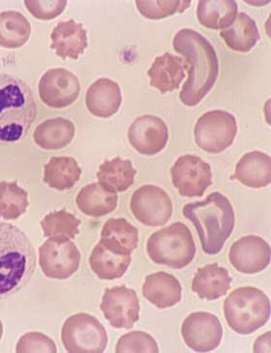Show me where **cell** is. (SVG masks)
<instances>
[{
  "instance_id": "obj_7",
  "label": "cell",
  "mask_w": 271,
  "mask_h": 353,
  "mask_svg": "<svg viewBox=\"0 0 271 353\" xmlns=\"http://www.w3.org/2000/svg\"><path fill=\"white\" fill-rule=\"evenodd\" d=\"M64 347L71 353L104 352L108 345L107 331L90 314H74L66 319L61 330Z\"/></svg>"
},
{
  "instance_id": "obj_10",
  "label": "cell",
  "mask_w": 271,
  "mask_h": 353,
  "mask_svg": "<svg viewBox=\"0 0 271 353\" xmlns=\"http://www.w3.org/2000/svg\"><path fill=\"white\" fill-rule=\"evenodd\" d=\"M132 213L148 227H163L171 220L172 203L166 191L155 185H143L137 189L130 201Z\"/></svg>"
},
{
  "instance_id": "obj_1",
  "label": "cell",
  "mask_w": 271,
  "mask_h": 353,
  "mask_svg": "<svg viewBox=\"0 0 271 353\" xmlns=\"http://www.w3.org/2000/svg\"><path fill=\"white\" fill-rule=\"evenodd\" d=\"M172 46L177 54L185 57L189 67L179 98L187 107H195L212 90L219 75L217 54L205 37L190 28L179 30Z\"/></svg>"
},
{
  "instance_id": "obj_19",
  "label": "cell",
  "mask_w": 271,
  "mask_h": 353,
  "mask_svg": "<svg viewBox=\"0 0 271 353\" xmlns=\"http://www.w3.org/2000/svg\"><path fill=\"white\" fill-rule=\"evenodd\" d=\"M86 108L94 117L109 119L117 114L122 103L121 88L110 79H100L86 92Z\"/></svg>"
},
{
  "instance_id": "obj_33",
  "label": "cell",
  "mask_w": 271,
  "mask_h": 353,
  "mask_svg": "<svg viewBox=\"0 0 271 353\" xmlns=\"http://www.w3.org/2000/svg\"><path fill=\"white\" fill-rule=\"evenodd\" d=\"M40 224L45 237L74 239L80 232L81 222L75 216L67 212L66 209H62L45 216Z\"/></svg>"
},
{
  "instance_id": "obj_21",
  "label": "cell",
  "mask_w": 271,
  "mask_h": 353,
  "mask_svg": "<svg viewBox=\"0 0 271 353\" xmlns=\"http://www.w3.org/2000/svg\"><path fill=\"white\" fill-rule=\"evenodd\" d=\"M143 295L158 309H167L176 306L181 301L182 288L174 275L161 271L145 278Z\"/></svg>"
},
{
  "instance_id": "obj_34",
  "label": "cell",
  "mask_w": 271,
  "mask_h": 353,
  "mask_svg": "<svg viewBox=\"0 0 271 353\" xmlns=\"http://www.w3.org/2000/svg\"><path fill=\"white\" fill-rule=\"evenodd\" d=\"M139 12L150 20H162L177 13H182L191 6V1H136Z\"/></svg>"
},
{
  "instance_id": "obj_18",
  "label": "cell",
  "mask_w": 271,
  "mask_h": 353,
  "mask_svg": "<svg viewBox=\"0 0 271 353\" xmlns=\"http://www.w3.org/2000/svg\"><path fill=\"white\" fill-rule=\"evenodd\" d=\"M50 49L56 50L62 59L77 60L88 48V34L81 23L74 20L57 23L50 34Z\"/></svg>"
},
{
  "instance_id": "obj_6",
  "label": "cell",
  "mask_w": 271,
  "mask_h": 353,
  "mask_svg": "<svg viewBox=\"0 0 271 353\" xmlns=\"http://www.w3.org/2000/svg\"><path fill=\"white\" fill-rule=\"evenodd\" d=\"M146 251L153 263L182 269L195 259L197 249L190 229L177 222L151 234Z\"/></svg>"
},
{
  "instance_id": "obj_31",
  "label": "cell",
  "mask_w": 271,
  "mask_h": 353,
  "mask_svg": "<svg viewBox=\"0 0 271 353\" xmlns=\"http://www.w3.org/2000/svg\"><path fill=\"white\" fill-rule=\"evenodd\" d=\"M30 206L28 194L16 182H0V218L6 221L19 219Z\"/></svg>"
},
{
  "instance_id": "obj_9",
  "label": "cell",
  "mask_w": 271,
  "mask_h": 353,
  "mask_svg": "<svg viewBox=\"0 0 271 353\" xmlns=\"http://www.w3.org/2000/svg\"><path fill=\"white\" fill-rule=\"evenodd\" d=\"M78 247L66 237L48 239L39 249V264L46 277L66 280L80 268Z\"/></svg>"
},
{
  "instance_id": "obj_17",
  "label": "cell",
  "mask_w": 271,
  "mask_h": 353,
  "mask_svg": "<svg viewBox=\"0 0 271 353\" xmlns=\"http://www.w3.org/2000/svg\"><path fill=\"white\" fill-rule=\"evenodd\" d=\"M130 263L131 253L104 239L96 245L90 258L93 272L101 280L106 281L121 278Z\"/></svg>"
},
{
  "instance_id": "obj_30",
  "label": "cell",
  "mask_w": 271,
  "mask_h": 353,
  "mask_svg": "<svg viewBox=\"0 0 271 353\" xmlns=\"http://www.w3.org/2000/svg\"><path fill=\"white\" fill-rule=\"evenodd\" d=\"M30 21L19 12L0 13V47L19 49L30 39Z\"/></svg>"
},
{
  "instance_id": "obj_28",
  "label": "cell",
  "mask_w": 271,
  "mask_h": 353,
  "mask_svg": "<svg viewBox=\"0 0 271 353\" xmlns=\"http://www.w3.org/2000/svg\"><path fill=\"white\" fill-rule=\"evenodd\" d=\"M81 169L73 157H52L44 167L43 181L50 188L67 191L81 179Z\"/></svg>"
},
{
  "instance_id": "obj_12",
  "label": "cell",
  "mask_w": 271,
  "mask_h": 353,
  "mask_svg": "<svg viewBox=\"0 0 271 353\" xmlns=\"http://www.w3.org/2000/svg\"><path fill=\"white\" fill-rule=\"evenodd\" d=\"M100 308L114 328H133L140 319L138 295L135 290L124 285L106 289Z\"/></svg>"
},
{
  "instance_id": "obj_38",
  "label": "cell",
  "mask_w": 271,
  "mask_h": 353,
  "mask_svg": "<svg viewBox=\"0 0 271 353\" xmlns=\"http://www.w3.org/2000/svg\"><path fill=\"white\" fill-rule=\"evenodd\" d=\"M270 332L260 336L254 343V352H270Z\"/></svg>"
},
{
  "instance_id": "obj_11",
  "label": "cell",
  "mask_w": 271,
  "mask_h": 353,
  "mask_svg": "<svg viewBox=\"0 0 271 353\" xmlns=\"http://www.w3.org/2000/svg\"><path fill=\"white\" fill-rule=\"evenodd\" d=\"M172 181L179 194L187 198H200L212 184L210 164L195 155H184L171 169Z\"/></svg>"
},
{
  "instance_id": "obj_39",
  "label": "cell",
  "mask_w": 271,
  "mask_h": 353,
  "mask_svg": "<svg viewBox=\"0 0 271 353\" xmlns=\"http://www.w3.org/2000/svg\"><path fill=\"white\" fill-rule=\"evenodd\" d=\"M2 336H3V324L0 321V340H1Z\"/></svg>"
},
{
  "instance_id": "obj_2",
  "label": "cell",
  "mask_w": 271,
  "mask_h": 353,
  "mask_svg": "<svg viewBox=\"0 0 271 353\" xmlns=\"http://www.w3.org/2000/svg\"><path fill=\"white\" fill-rule=\"evenodd\" d=\"M36 268L30 239L16 225L0 222V300L20 292Z\"/></svg>"
},
{
  "instance_id": "obj_27",
  "label": "cell",
  "mask_w": 271,
  "mask_h": 353,
  "mask_svg": "<svg viewBox=\"0 0 271 353\" xmlns=\"http://www.w3.org/2000/svg\"><path fill=\"white\" fill-rule=\"evenodd\" d=\"M137 170L131 161L121 157L106 160L97 172L98 183L114 193L126 192L135 182Z\"/></svg>"
},
{
  "instance_id": "obj_15",
  "label": "cell",
  "mask_w": 271,
  "mask_h": 353,
  "mask_svg": "<svg viewBox=\"0 0 271 353\" xmlns=\"http://www.w3.org/2000/svg\"><path fill=\"white\" fill-rule=\"evenodd\" d=\"M128 139L137 152L152 156L166 148L169 130L164 120L160 117L151 114L141 115L129 127Z\"/></svg>"
},
{
  "instance_id": "obj_20",
  "label": "cell",
  "mask_w": 271,
  "mask_h": 353,
  "mask_svg": "<svg viewBox=\"0 0 271 353\" xmlns=\"http://www.w3.org/2000/svg\"><path fill=\"white\" fill-rule=\"evenodd\" d=\"M185 60L166 52L155 59L148 71L150 86L162 94L177 90L185 78Z\"/></svg>"
},
{
  "instance_id": "obj_37",
  "label": "cell",
  "mask_w": 271,
  "mask_h": 353,
  "mask_svg": "<svg viewBox=\"0 0 271 353\" xmlns=\"http://www.w3.org/2000/svg\"><path fill=\"white\" fill-rule=\"evenodd\" d=\"M26 8L31 15L38 20L50 21L56 19L66 10L67 1L62 0H39V1H26Z\"/></svg>"
},
{
  "instance_id": "obj_35",
  "label": "cell",
  "mask_w": 271,
  "mask_h": 353,
  "mask_svg": "<svg viewBox=\"0 0 271 353\" xmlns=\"http://www.w3.org/2000/svg\"><path fill=\"white\" fill-rule=\"evenodd\" d=\"M117 353L159 352L157 343L150 334L133 331L119 338L116 347Z\"/></svg>"
},
{
  "instance_id": "obj_3",
  "label": "cell",
  "mask_w": 271,
  "mask_h": 353,
  "mask_svg": "<svg viewBox=\"0 0 271 353\" xmlns=\"http://www.w3.org/2000/svg\"><path fill=\"white\" fill-rule=\"evenodd\" d=\"M182 213L196 228L203 251L210 256L221 252L236 225L231 201L219 192L203 201L186 204Z\"/></svg>"
},
{
  "instance_id": "obj_14",
  "label": "cell",
  "mask_w": 271,
  "mask_h": 353,
  "mask_svg": "<svg viewBox=\"0 0 271 353\" xmlns=\"http://www.w3.org/2000/svg\"><path fill=\"white\" fill-rule=\"evenodd\" d=\"M41 100L48 107L63 109L75 103L81 93L78 77L64 68L46 72L38 85Z\"/></svg>"
},
{
  "instance_id": "obj_16",
  "label": "cell",
  "mask_w": 271,
  "mask_h": 353,
  "mask_svg": "<svg viewBox=\"0 0 271 353\" xmlns=\"http://www.w3.org/2000/svg\"><path fill=\"white\" fill-rule=\"evenodd\" d=\"M230 263L239 272L256 274L270 263V247L257 235H247L234 242L229 252Z\"/></svg>"
},
{
  "instance_id": "obj_24",
  "label": "cell",
  "mask_w": 271,
  "mask_h": 353,
  "mask_svg": "<svg viewBox=\"0 0 271 353\" xmlns=\"http://www.w3.org/2000/svg\"><path fill=\"white\" fill-rule=\"evenodd\" d=\"M75 125L70 120L57 117L46 120L36 127L33 139L46 150H57L70 145L75 137Z\"/></svg>"
},
{
  "instance_id": "obj_13",
  "label": "cell",
  "mask_w": 271,
  "mask_h": 353,
  "mask_svg": "<svg viewBox=\"0 0 271 353\" xmlns=\"http://www.w3.org/2000/svg\"><path fill=\"white\" fill-rule=\"evenodd\" d=\"M181 335L191 350L198 352H211L221 343V321L215 314L206 312L192 313L182 323Z\"/></svg>"
},
{
  "instance_id": "obj_32",
  "label": "cell",
  "mask_w": 271,
  "mask_h": 353,
  "mask_svg": "<svg viewBox=\"0 0 271 353\" xmlns=\"http://www.w3.org/2000/svg\"><path fill=\"white\" fill-rule=\"evenodd\" d=\"M101 239L112 242L128 253H132L138 247L139 232L124 218H112L105 223L101 232Z\"/></svg>"
},
{
  "instance_id": "obj_22",
  "label": "cell",
  "mask_w": 271,
  "mask_h": 353,
  "mask_svg": "<svg viewBox=\"0 0 271 353\" xmlns=\"http://www.w3.org/2000/svg\"><path fill=\"white\" fill-rule=\"evenodd\" d=\"M232 180H237L249 188H265L271 182V159L261 151H252L242 156L237 164Z\"/></svg>"
},
{
  "instance_id": "obj_8",
  "label": "cell",
  "mask_w": 271,
  "mask_h": 353,
  "mask_svg": "<svg viewBox=\"0 0 271 353\" xmlns=\"http://www.w3.org/2000/svg\"><path fill=\"white\" fill-rule=\"evenodd\" d=\"M194 134L201 150L218 154L234 143L237 134L236 117L226 110H210L198 119Z\"/></svg>"
},
{
  "instance_id": "obj_4",
  "label": "cell",
  "mask_w": 271,
  "mask_h": 353,
  "mask_svg": "<svg viewBox=\"0 0 271 353\" xmlns=\"http://www.w3.org/2000/svg\"><path fill=\"white\" fill-rule=\"evenodd\" d=\"M37 115L28 83L11 75H0V145L25 138Z\"/></svg>"
},
{
  "instance_id": "obj_25",
  "label": "cell",
  "mask_w": 271,
  "mask_h": 353,
  "mask_svg": "<svg viewBox=\"0 0 271 353\" xmlns=\"http://www.w3.org/2000/svg\"><path fill=\"white\" fill-rule=\"evenodd\" d=\"M119 196L99 183L86 185L79 192L76 204L83 214L90 217H102L110 214L117 208Z\"/></svg>"
},
{
  "instance_id": "obj_36",
  "label": "cell",
  "mask_w": 271,
  "mask_h": 353,
  "mask_svg": "<svg viewBox=\"0 0 271 353\" xmlns=\"http://www.w3.org/2000/svg\"><path fill=\"white\" fill-rule=\"evenodd\" d=\"M57 352V345L54 341L45 334L40 332L25 334L21 336L16 347V352L18 353H56Z\"/></svg>"
},
{
  "instance_id": "obj_23",
  "label": "cell",
  "mask_w": 271,
  "mask_h": 353,
  "mask_svg": "<svg viewBox=\"0 0 271 353\" xmlns=\"http://www.w3.org/2000/svg\"><path fill=\"white\" fill-rule=\"evenodd\" d=\"M231 283L232 278L226 268L217 263L208 264L197 270L192 281V290L201 299L212 301L226 295L231 289Z\"/></svg>"
},
{
  "instance_id": "obj_26",
  "label": "cell",
  "mask_w": 271,
  "mask_h": 353,
  "mask_svg": "<svg viewBox=\"0 0 271 353\" xmlns=\"http://www.w3.org/2000/svg\"><path fill=\"white\" fill-rule=\"evenodd\" d=\"M220 36L230 49L239 52H249L261 39L255 21L244 12L237 13L231 26L220 31Z\"/></svg>"
},
{
  "instance_id": "obj_5",
  "label": "cell",
  "mask_w": 271,
  "mask_h": 353,
  "mask_svg": "<svg viewBox=\"0 0 271 353\" xmlns=\"http://www.w3.org/2000/svg\"><path fill=\"white\" fill-rule=\"evenodd\" d=\"M223 310L228 324L234 332L249 335L268 323L270 301L263 290L242 287L230 294Z\"/></svg>"
},
{
  "instance_id": "obj_29",
  "label": "cell",
  "mask_w": 271,
  "mask_h": 353,
  "mask_svg": "<svg viewBox=\"0 0 271 353\" xmlns=\"http://www.w3.org/2000/svg\"><path fill=\"white\" fill-rule=\"evenodd\" d=\"M237 3L232 0L199 1L197 17L201 26L213 30H226L237 15Z\"/></svg>"
}]
</instances>
